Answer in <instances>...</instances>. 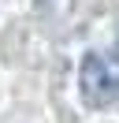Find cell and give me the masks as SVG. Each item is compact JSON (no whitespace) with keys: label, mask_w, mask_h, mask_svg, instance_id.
<instances>
[{"label":"cell","mask_w":119,"mask_h":123,"mask_svg":"<svg viewBox=\"0 0 119 123\" xmlns=\"http://www.w3.org/2000/svg\"><path fill=\"white\" fill-rule=\"evenodd\" d=\"M82 82V97L89 105H115L119 101V49H108V52H89L82 60L78 71Z\"/></svg>","instance_id":"obj_1"},{"label":"cell","mask_w":119,"mask_h":123,"mask_svg":"<svg viewBox=\"0 0 119 123\" xmlns=\"http://www.w3.org/2000/svg\"><path fill=\"white\" fill-rule=\"evenodd\" d=\"M115 49H119V41H115Z\"/></svg>","instance_id":"obj_2"}]
</instances>
